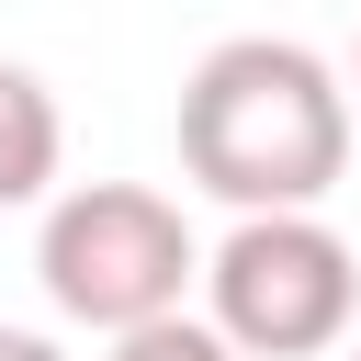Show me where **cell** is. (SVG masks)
I'll return each mask as SVG.
<instances>
[{
  "label": "cell",
  "mask_w": 361,
  "mask_h": 361,
  "mask_svg": "<svg viewBox=\"0 0 361 361\" xmlns=\"http://www.w3.org/2000/svg\"><path fill=\"white\" fill-rule=\"evenodd\" d=\"M0 361H68V350H56L45 327H0Z\"/></svg>",
  "instance_id": "6"
},
{
  "label": "cell",
  "mask_w": 361,
  "mask_h": 361,
  "mask_svg": "<svg viewBox=\"0 0 361 361\" xmlns=\"http://www.w3.org/2000/svg\"><path fill=\"white\" fill-rule=\"evenodd\" d=\"M113 361H237L203 316H169V327H135V338H113Z\"/></svg>",
  "instance_id": "5"
},
{
  "label": "cell",
  "mask_w": 361,
  "mask_h": 361,
  "mask_svg": "<svg viewBox=\"0 0 361 361\" xmlns=\"http://www.w3.org/2000/svg\"><path fill=\"white\" fill-rule=\"evenodd\" d=\"M56 158H68L56 90H45L23 56H0V214H11V203H45V192H56Z\"/></svg>",
  "instance_id": "4"
},
{
  "label": "cell",
  "mask_w": 361,
  "mask_h": 361,
  "mask_svg": "<svg viewBox=\"0 0 361 361\" xmlns=\"http://www.w3.org/2000/svg\"><path fill=\"white\" fill-rule=\"evenodd\" d=\"M350 361H361V338H350Z\"/></svg>",
  "instance_id": "8"
},
{
  "label": "cell",
  "mask_w": 361,
  "mask_h": 361,
  "mask_svg": "<svg viewBox=\"0 0 361 361\" xmlns=\"http://www.w3.org/2000/svg\"><path fill=\"white\" fill-rule=\"evenodd\" d=\"M350 90H361V56H350Z\"/></svg>",
  "instance_id": "7"
},
{
  "label": "cell",
  "mask_w": 361,
  "mask_h": 361,
  "mask_svg": "<svg viewBox=\"0 0 361 361\" xmlns=\"http://www.w3.org/2000/svg\"><path fill=\"white\" fill-rule=\"evenodd\" d=\"M203 327L237 361H316L361 338V248L327 214H237L203 248Z\"/></svg>",
  "instance_id": "3"
},
{
  "label": "cell",
  "mask_w": 361,
  "mask_h": 361,
  "mask_svg": "<svg viewBox=\"0 0 361 361\" xmlns=\"http://www.w3.org/2000/svg\"><path fill=\"white\" fill-rule=\"evenodd\" d=\"M34 282L68 327L135 338V327L180 316V293L203 282V248H192L180 203L147 192V180H68L34 226Z\"/></svg>",
  "instance_id": "2"
},
{
  "label": "cell",
  "mask_w": 361,
  "mask_h": 361,
  "mask_svg": "<svg viewBox=\"0 0 361 361\" xmlns=\"http://www.w3.org/2000/svg\"><path fill=\"white\" fill-rule=\"evenodd\" d=\"M350 169V90L293 34H226L180 79V180L237 214H316Z\"/></svg>",
  "instance_id": "1"
}]
</instances>
